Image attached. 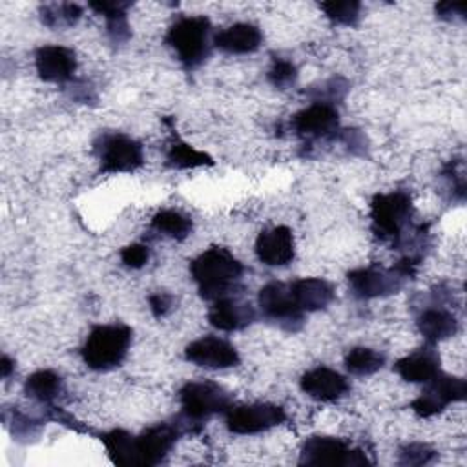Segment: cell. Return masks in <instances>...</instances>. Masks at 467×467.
I'll return each instance as SVG.
<instances>
[{
	"mask_svg": "<svg viewBox=\"0 0 467 467\" xmlns=\"http://www.w3.org/2000/svg\"><path fill=\"white\" fill-rule=\"evenodd\" d=\"M181 418L190 425L192 432L199 431L202 421L213 414L226 412L232 407V396L226 389L213 381H188L179 390Z\"/></svg>",
	"mask_w": 467,
	"mask_h": 467,
	"instance_id": "cell-6",
	"label": "cell"
},
{
	"mask_svg": "<svg viewBox=\"0 0 467 467\" xmlns=\"http://www.w3.org/2000/svg\"><path fill=\"white\" fill-rule=\"evenodd\" d=\"M131 339L133 330L126 323L95 325L80 348L82 361L95 372L113 370L126 359Z\"/></svg>",
	"mask_w": 467,
	"mask_h": 467,
	"instance_id": "cell-3",
	"label": "cell"
},
{
	"mask_svg": "<svg viewBox=\"0 0 467 467\" xmlns=\"http://www.w3.org/2000/svg\"><path fill=\"white\" fill-rule=\"evenodd\" d=\"M345 368L354 376H372L385 365V354L370 347H352L345 354Z\"/></svg>",
	"mask_w": 467,
	"mask_h": 467,
	"instance_id": "cell-28",
	"label": "cell"
},
{
	"mask_svg": "<svg viewBox=\"0 0 467 467\" xmlns=\"http://www.w3.org/2000/svg\"><path fill=\"white\" fill-rule=\"evenodd\" d=\"M257 314L250 303H244L234 296H226L212 301L208 310V321L213 328L223 332H237L255 321Z\"/></svg>",
	"mask_w": 467,
	"mask_h": 467,
	"instance_id": "cell-18",
	"label": "cell"
},
{
	"mask_svg": "<svg viewBox=\"0 0 467 467\" xmlns=\"http://www.w3.org/2000/svg\"><path fill=\"white\" fill-rule=\"evenodd\" d=\"M301 465H334V467H358V465H370L372 462L361 449H352L347 441L327 436V434H314L308 436L299 452Z\"/></svg>",
	"mask_w": 467,
	"mask_h": 467,
	"instance_id": "cell-8",
	"label": "cell"
},
{
	"mask_svg": "<svg viewBox=\"0 0 467 467\" xmlns=\"http://www.w3.org/2000/svg\"><path fill=\"white\" fill-rule=\"evenodd\" d=\"M436 16L447 22L454 20H463L465 18V4H452V2H440L434 5Z\"/></svg>",
	"mask_w": 467,
	"mask_h": 467,
	"instance_id": "cell-37",
	"label": "cell"
},
{
	"mask_svg": "<svg viewBox=\"0 0 467 467\" xmlns=\"http://www.w3.org/2000/svg\"><path fill=\"white\" fill-rule=\"evenodd\" d=\"M319 9L327 15L328 20L339 26H356L361 13V2L356 0H332V2H321Z\"/></svg>",
	"mask_w": 467,
	"mask_h": 467,
	"instance_id": "cell-30",
	"label": "cell"
},
{
	"mask_svg": "<svg viewBox=\"0 0 467 467\" xmlns=\"http://www.w3.org/2000/svg\"><path fill=\"white\" fill-rule=\"evenodd\" d=\"M420 261L412 257H401L392 266H361L354 268L347 274L348 288L356 299H378L398 294L414 275L418 270Z\"/></svg>",
	"mask_w": 467,
	"mask_h": 467,
	"instance_id": "cell-2",
	"label": "cell"
},
{
	"mask_svg": "<svg viewBox=\"0 0 467 467\" xmlns=\"http://www.w3.org/2000/svg\"><path fill=\"white\" fill-rule=\"evenodd\" d=\"M297 306L308 314L327 308L334 301V286L323 277H301L290 283Z\"/></svg>",
	"mask_w": 467,
	"mask_h": 467,
	"instance_id": "cell-22",
	"label": "cell"
},
{
	"mask_svg": "<svg viewBox=\"0 0 467 467\" xmlns=\"http://www.w3.org/2000/svg\"><path fill=\"white\" fill-rule=\"evenodd\" d=\"M35 67L44 82L67 86L75 78L77 55L67 46L46 44L35 51Z\"/></svg>",
	"mask_w": 467,
	"mask_h": 467,
	"instance_id": "cell-15",
	"label": "cell"
},
{
	"mask_svg": "<svg viewBox=\"0 0 467 467\" xmlns=\"http://www.w3.org/2000/svg\"><path fill=\"white\" fill-rule=\"evenodd\" d=\"M100 441L106 447L108 456L111 458L113 463L122 465V467H131L137 465L135 458V436L130 434L124 429H113L106 434H102Z\"/></svg>",
	"mask_w": 467,
	"mask_h": 467,
	"instance_id": "cell-27",
	"label": "cell"
},
{
	"mask_svg": "<svg viewBox=\"0 0 467 467\" xmlns=\"http://www.w3.org/2000/svg\"><path fill=\"white\" fill-rule=\"evenodd\" d=\"M173 303H175L173 296H171L170 292H164V290L153 292V294H150V297H148L150 310H151V314H153L157 319L168 316V314L171 312V308H173Z\"/></svg>",
	"mask_w": 467,
	"mask_h": 467,
	"instance_id": "cell-35",
	"label": "cell"
},
{
	"mask_svg": "<svg viewBox=\"0 0 467 467\" xmlns=\"http://www.w3.org/2000/svg\"><path fill=\"white\" fill-rule=\"evenodd\" d=\"M40 22L49 29L73 27L82 18V7L73 2H51L40 5Z\"/></svg>",
	"mask_w": 467,
	"mask_h": 467,
	"instance_id": "cell-29",
	"label": "cell"
},
{
	"mask_svg": "<svg viewBox=\"0 0 467 467\" xmlns=\"http://www.w3.org/2000/svg\"><path fill=\"white\" fill-rule=\"evenodd\" d=\"M164 40L186 69H195L204 64L212 53V24L204 15L179 16L168 27Z\"/></svg>",
	"mask_w": 467,
	"mask_h": 467,
	"instance_id": "cell-4",
	"label": "cell"
},
{
	"mask_svg": "<svg viewBox=\"0 0 467 467\" xmlns=\"http://www.w3.org/2000/svg\"><path fill=\"white\" fill-rule=\"evenodd\" d=\"M131 4L130 2H108V0H100V2H89V7L102 15L106 20V35L109 38L111 44L115 46H122L131 38V29L128 24V7Z\"/></svg>",
	"mask_w": 467,
	"mask_h": 467,
	"instance_id": "cell-23",
	"label": "cell"
},
{
	"mask_svg": "<svg viewBox=\"0 0 467 467\" xmlns=\"http://www.w3.org/2000/svg\"><path fill=\"white\" fill-rule=\"evenodd\" d=\"M347 91H348V82L341 77H332L321 82L319 86H312L308 89V95L312 102H325V104L336 106V102L345 99Z\"/></svg>",
	"mask_w": 467,
	"mask_h": 467,
	"instance_id": "cell-32",
	"label": "cell"
},
{
	"mask_svg": "<svg viewBox=\"0 0 467 467\" xmlns=\"http://www.w3.org/2000/svg\"><path fill=\"white\" fill-rule=\"evenodd\" d=\"M11 372H15V361L4 354L2 359H0V374H2V379H7L11 376Z\"/></svg>",
	"mask_w": 467,
	"mask_h": 467,
	"instance_id": "cell-38",
	"label": "cell"
},
{
	"mask_svg": "<svg viewBox=\"0 0 467 467\" xmlns=\"http://www.w3.org/2000/svg\"><path fill=\"white\" fill-rule=\"evenodd\" d=\"M224 414L228 431L241 436L259 434L286 421L285 409L274 403H248L235 407L232 405Z\"/></svg>",
	"mask_w": 467,
	"mask_h": 467,
	"instance_id": "cell-12",
	"label": "cell"
},
{
	"mask_svg": "<svg viewBox=\"0 0 467 467\" xmlns=\"http://www.w3.org/2000/svg\"><path fill=\"white\" fill-rule=\"evenodd\" d=\"M151 228L164 237L182 241L192 234L193 223L190 215L173 208H164L151 217Z\"/></svg>",
	"mask_w": 467,
	"mask_h": 467,
	"instance_id": "cell-26",
	"label": "cell"
},
{
	"mask_svg": "<svg viewBox=\"0 0 467 467\" xmlns=\"http://www.w3.org/2000/svg\"><path fill=\"white\" fill-rule=\"evenodd\" d=\"M120 261H122L124 266H128V268H133V270L142 268V266L148 265V261H150V248H148V244L131 243V244L124 246V248L120 250Z\"/></svg>",
	"mask_w": 467,
	"mask_h": 467,
	"instance_id": "cell-34",
	"label": "cell"
},
{
	"mask_svg": "<svg viewBox=\"0 0 467 467\" xmlns=\"http://www.w3.org/2000/svg\"><path fill=\"white\" fill-rule=\"evenodd\" d=\"M263 44V33L255 24L235 22L213 35V47L228 55H250Z\"/></svg>",
	"mask_w": 467,
	"mask_h": 467,
	"instance_id": "cell-21",
	"label": "cell"
},
{
	"mask_svg": "<svg viewBox=\"0 0 467 467\" xmlns=\"http://www.w3.org/2000/svg\"><path fill=\"white\" fill-rule=\"evenodd\" d=\"M421 394L410 403V409L420 418H431L443 412L451 403L463 401L467 396L465 379L460 376H451L438 372L434 378L423 383Z\"/></svg>",
	"mask_w": 467,
	"mask_h": 467,
	"instance_id": "cell-11",
	"label": "cell"
},
{
	"mask_svg": "<svg viewBox=\"0 0 467 467\" xmlns=\"http://www.w3.org/2000/svg\"><path fill=\"white\" fill-rule=\"evenodd\" d=\"M257 305L268 321H274L281 328L288 332H296L301 328L305 312L297 306L290 283L283 281H270L261 286L257 294Z\"/></svg>",
	"mask_w": 467,
	"mask_h": 467,
	"instance_id": "cell-10",
	"label": "cell"
},
{
	"mask_svg": "<svg viewBox=\"0 0 467 467\" xmlns=\"http://www.w3.org/2000/svg\"><path fill=\"white\" fill-rule=\"evenodd\" d=\"M190 274L201 297L215 301L237 290L244 266L228 248L210 246L190 263Z\"/></svg>",
	"mask_w": 467,
	"mask_h": 467,
	"instance_id": "cell-1",
	"label": "cell"
},
{
	"mask_svg": "<svg viewBox=\"0 0 467 467\" xmlns=\"http://www.w3.org/2000/svg\"><path fill=\"white\" fill-rule=\"evenodd\" d=\"M436 458V451L429 443L412 441L398 451L400 465H427Z\"/></svg>",
	"mask_w": 467,
	"mask_h": 467,
	"instance_id": "cell-33",
	"label": "cell"
},
{
	"mask_svg": "<svg viewBox=\"0 0 467 467\" xmlns=\"http://www.w3.org/2000/svg\"><path fill=\"white\" fill-rule=\"evenodd\" d=\"M166 164L175 170H193L202 166H213V159L206 151H201L175 137L166 150Z\"/></svg>",
	"mask_w": 467,
	"mask_h": 467,
	"instance_id": "cell-25",
	"label": "cell"
},
{
	"mask_svg": "<svg viewBox=\"0 0 467 467\" xmlns=\"http://www.w3.org/2000/svg\"><path fill=\"white\" fill-rule=\"evenodd\" d=\"M38 421L26 416V414H20V412H15L13 414V434L15 438H29V436H35L36 431H38Z\"/></svg>",
	"mask_w": 467,
	"mask_h": 467,
	"instance_id": "cell-36",
	"label": "cell"
},
{
	"mask_svg": "<svg viewBox=\"0 0 467 467\" xmlns=\"http://www.w3.org/2000/svg\"><path fill=\"white\" fill-rule=\"evenodd\" d=\"M297 66L283 57H275L272 58V64L266 71V78L268 82L277 88V89H288L297 82Z\"/></svg>",
	"mask_w": 467,
	"mask_h": 467,
	"instance_id": "cell-31",
	"label": "cell"
},
{
	"mask_svg": "<svg viewBox=\"0 0 467 467\" xmlns=\"http://www.w3.org/2000/svg\"><path fill=\"white\" fill-rule=\"evenodd\" d=\"M95 153L102 173H131L144 164L142 144L122 131L100 133Z\"/></svg>",
	"mask_w": 467,
	"mask_h": 467,
	"instance_id": "cell-7",
	"label": "cell"
},
{
	"mask_svg": "<svg viewBox=\"0 0 467 467\" xmlns=\"http://www.w3.org/2000/svg\"><path fill=\"white\" fill-rule=\"evenodd\" d=\"M299 387L308 398L323 403L336 401L350 390V383L343 374L323 365L306 370L299 379Z\"/></svg>",
	"mask_w": 467,
	"mask_h": 467,
	"instance_id": "cell-17",
	"label": "cell"
},
{
	"mask_svg": "<svg viewBox=\"0 0 467 467\" xmlns=\"http://www.w3.org/2000/svg\"><path fill=\"white\" fill-rule=\"evenodd\" d=\"M290 128L297 137L305 140L337 139L341 131L339 111L332 104L312 102L292 117Z\"/></svg>",
	"mask_w": 467,
	"mask_h": 467,
	"instance_id": "cell-13",
	"label": "cell"
},
{
	"mask_svg": "<svg viewBox=\"0 0 467 467\" xmlns=\"http://www.w3.org/2000/svg\"><path fill=\"white\" fill-rule=\"evenodd\" d=\"M255 255L266 266H286L296 255L292 230L285 224L261 230L255 239Z\"/></svg>",
	"mask_w": 467,
	"mask_h": 467,
	"instance_id": "cell-16",
	"label": "cell"
},
{
	"mask_svg": "<svg viewBox=\"0 0 467 467\" xmlns=\"http://www.w3.org/2000/svg\"><path fill=\"white\" fill-rule=\"evenodd\" d=\"M412 197L403 190L376 193L370 201L372 232L378 239L392 243V246L412 228Z\"/></svg>",
	"mask_w": 467,
	"mask_h": 467,
	"instance_id": "cell-5",
	"label": "cell"
},
{
	"mask_svg": "<svg viewBox=\"0 0 467 467\" xmlns=\"http://www.w3.org/2000/svg\"><path fill=\"white\" fill-rule=\"evenodd\" d=\"M64 390V381L60 374L49 368H40L29 374L24 381V392L29 400L42 405H51Z\"/></svg>",
	"mask_w": 467,
	"mask_h": 467,
	"instance_id": "cell-24",
	"label": "cell"
},
{
	"mask_svg": "<svg viewBox=\"0 0 467 467\" xmlns=\"http://www.w3.org/2000/svg\"><path fill=\"white\" fill-rule=\"evenodd\" d=\"M186 432H192V429L181 416H177L173 421H162L148 427L144 432L135 436L137 465H159L170 454L177 440Z\"/></svg>",
	"mask_w": 467,
	"mask_h": 467,
	"instance_id": "cell-9",
	"label": "cell"
},
{
	"mask_svg": "<svg viewBox=\"0 0 467 467\" xmlns=\"http://www.w3.org/2000/svg\"><path fill=\"white\" fill-rule=\"evenodd\" d=\"M436 345L425 343L423 347L412 350L410 354L400 358L394 363V370L400 374L401 379L409 383H425L440 372V354L434 348Z\"/></svg>",
	"mask_w": 467,
	"mask_h": 467,
	"instance_id": "cell-20",
	"label": "cell"
},
{
	"mask_svg": "<svg viewBox=\"0 0 467 467\" xmlns=\"http://www.w3.org/2000/svg\"><path fill=\"white\" fill-rule=\"evenodd\" d=\"M416 325L425 343H431V345H436L440 341L452 337L460 328V321L456 314L447 306H443L441 301H436V299H432L431 305L420 310L416 317Z\"/></svg>",
	"mask_w": 467,
	"mask_h": 467,
	"instance_id": "cell-19",
	"label": "cell"
},
{
	"mask_svg": "<svg viewBox=\"0 0 467 467\" xmlns=\"http://www.w3.org/2000/svg\"><path fill=\"white\" fill-rule=\"evenodd\" d=\"M186 361L210 368V370H223L232 368L241 363V356L237 348L224 337L219 336H202L184 348Z\"/></svg>",
	"mask_w": 467,
	"mask_h": 467,
	"instance_id": "cell-14",
	"label": "cell"
}]
</instances>
